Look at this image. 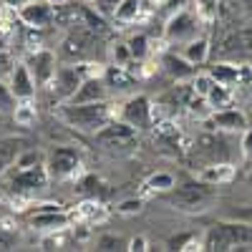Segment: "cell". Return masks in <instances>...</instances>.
I'll return each mask as SVG.
<instances>
[{"label":"cell","instance_id":"6da1fadb","mask_svg":"<svg viewBox=\"0 0 252 252\" xmlns=\"http://www.w3.org/2000/svg\"><path fill=\"white\" fill-rule=\"evenodd\" d=\"M56 116L76 131L96 134L101 126H106L111 119H116V103H111V98L91 101V103H68V101H63V103H58Z\"/></svg>","mask_w":252,"mask_h":252},{"label":"cell","instance_id":"7a4b0ae2","mask_svg":"<svg viewBox=\"0 0 252 252\" xmlns=\"http://www.w3.org/2000/svg\"><path fill=\"white\" fill-rule=\"evenodd\" d=\"M202 245L204 250H212V252H224V250L247 252L252 250V224L240 220H222L204 229Z\"/></svg>","mask_w":252,"mask_h":252},{"label":"cell","instance_id":"3957f363","mask_svg":"<svg viewBox=\"0 0 252 252\" xmlns=\"http://www.w3.org/2000/svg\"><path fill=\"white\" fill-rule=\"evenodd\" d=\"M166 197H169L172 207L182 209V212L199 215V212H207L217 202V187L207 184L202 179H189V182L174 184V189L166 192Z\"/></svg>","mask_w":252,"mask_h":252},{"label":"cell","instance_id":"277c9868","mask_svg":"<svg viewBox=\"0 0 252 252\" xmlns=\"http://www.w3.org/2000/svg\"><path fill=\"white\" fill-rule=\"evenodd\" d=\"M96 144L101 146L103 152L109 154H131L136 146H139V131L134 126L124 124L119 119H111L106 126H101V129L94 134Z\"/></svg>","mask_w":252,"mask_h":252},{"label":"cell","instance_id":"5b68a950","mask_svg":"<svg viewBox=\"0 0 252 252\" xmlns=\"http://www.w3.org/2000/svg\"><path fill=\"white\" fill-rule=\"evenodd\" d=\"M202 26H204V18L187 5V8H182V10H177V13H172L169 18H166L164 31H161L164 43L184 46L187 40L202 35Z\"/></svg>","mask_w":252,"mask_h":252},{"label":"cell","instance_id":"8992f818","mask_svg":"<svg viewBox=\"0 0 252 252\" xmlns=\"http://www.w3.org/2000/svg\"><path fill=\"white\" fill-rule=\"evenodd\" d=\"M116 119L134 126L136 131L152 129V126L157 124V103H152L144 94H136V96L126 98L124 103L116 106Z\"/></svg>","mask_w":252,"mask_h":252},{"label":"cell","instance_id":"52a82bcc","mask_svg":"<svg viewBox=\"0 0 252 252\" xmlns=\"http://www.w3.org/2000/svg\"><path fill=\"white\" fill-rule=\"evenodd\" d=\"M43 164H46L48 179H56V182H61V179H73L76 174H81V166H83L78 152L71 149V146H56Z\"/></svg>","mask_w":252,"mask_h":252},{"label":"cell","instance_id":"ba28073f","mask_svg":"<svg viewBox=\"0 0 252 252\" xmlns=\"http://www.w3.org/2000/svg\"><path fill=\"white\" fill-rule=\"evenodd\" d=\"M204 126L209 131H220V134H242L250 126V116L242 109L224 106V109H215L209 114L204 119Z\"/></svg>","mask_w":252,"mask_h":252},{"label":"cell","instance_id":"9c48e42d","mask_svg":"<svg viewBox=\"0 0 252 252\" xmlns=\"http://www.w3.org/2000/svg\"><path fill=\"white\" fill-rule=\"evenodd\" d=\"M23 63L28 66V71H31V76H33V81H35L38 89H40V86H51V81H53V76H56V68H58V58H56L53 51H48V48H35V51H31V53L26 56Z\"/></svg>","mask_w":252,"mask_h":252},{"label":"cell","instance_id":"30bf717a","mask_svg":"<svg viewBox=\"0 0 252 252\" xmlns=\"http://www.w3.org/2000/svg\"><path fill=\"white\" fill-rule=\"evenodd\" d=\"M15 15L31 31H43L56 20V5H51L48 0H31L23 8H18Z\"/></svg>","mask_w":252,"mask_h":252},{"label":"cell","instance_id":"8fae6325","mask_svg":"<svg viewBox=\"0 0 252 252\" xmlns=\"http://www.w3.org/2000/svg\"><path fill=\"white\" fill-rule=\"evenodd\" d=\"M222 58H250L252 56V26H232V31L224 33L220 43Z\"/></svg>","mask_w":252,"mask_h":252},{"label":"cell","instance_id":"7c38bea8","mask_svg":"<svg viewBox=\"0 0 252 252\" xmlns=\"http://www.w3.org/2000/svg\"><path fill=\"white\" fill-rule=\"evenodd\" d=\"M48 172H46V164H33V166H26V169H15L13 179H10V189L13 192H20V194H31V192H40L46 189L48 184Z\"/></svg>","mask_w":252,"mask_h":252},{"label":"cell","instance_id":"4fadbf2b","mask_svg":"<svg viewBox=\"0 0 252 252\" xmlns=\"http://www.w3.org/2000/svg\"><path fill=\"white\" fill-rule=\"evenodd\" d=\"M111 98L109 86L103 83V76H89L78 83V89L68 98V103H91V101H106Z\"/></svg>","mask_w":252,"mask_h":252},{"label":"cell","instance_id":"5bb4252c","mask_svg":"<svg viewBox=\"0 0 252 252\" xmlns=\"http://www.w3.org/2000/svg\"><path fill=\"white\" fill-rule=\"evenodd\" d=\"M159 68L169 78H174V81H189L199 71L197 66H192V63H189L182 53H177V51H164L159 56Z\"/></svg>","mask_w":252,"mask_h":252},{"label":"cell","instance_id":"9a60e30c","mask_svg":"<svg viewBox=\"0 0 252 252\" xmlns=\"http://www.w3.org/2000/svg\"><path fill=\"white\" fill-rule=\"evenodd\" d=\"M242 66L245 63H232V61H215L212 66H207V73L212 76L215 83H222V86L232 89L237 94L240 83H242Z\"/></svg>","mask_w":252,"mask_h":252},{"label":"cell","instance_id":"2e32d148","mask_svg":"<svg viewBox=\"0 0 252 252\" xmlns=\"http://www.w3.org/2000/svg\"><path fill=\"white\" fill-rule=\"evenodd\" d=\"M8 86H10L15 98H35V91H38L35 81H33V76L23 61H15V66L8 76Z\"/></svg>","mask_w":252,"mask_h":252},{"label":"cell","instance_id":"e0dca14e","mask_svg":"<svg viewBox=\"0 0 252 252\" xmlns=\"http://www.w3.org/2000/svg\"><path fill=\"white\" fill-rule=\"evenodd\" d=\"M83 81V76H81V71L76 68V66H58L56 68V76H53V89H56V94H58V101L63 103V101H68L71 96H73V91L78 89V83Z\"/></svg>","mask_w":252,"mask_h":252},{"label":"cell","instance_id":"ac0fdd59","mask_svg":"<svg viewBox=\"0 0 252 252\" xmlns=\"http://www.w3.org/2000/svg\"><path fill=\"white\" fill-rule=\"evenodd\" d=\"M71 224V215L63 212V209H46V212H35L31 217V227L38 232H58V229H66Z\"/></svg>","mask_w":252,"mask_h":252},{"label":"cell","instance_id":"d6986e66","mask_svg":"<svg viewBox=\"0 0 252 252\" xmlns=\"http://www.w3.org/2000/svg\"><path fill=\"white\" fill-rule=\"evenodd\" d=\"M235 177H237V166L229 161H212L197 174V179H202L207 184H215V187H224L229 182H235Z\"/></svg>","mask_w":252,"mask_h":252},{"label":"cell","instance_id":"ffe728a7","mask_svg":"<svg viewBox=\"0 0 252 252\" xmlns=\"http://www.w3.org/2000/svg\"><path fill=\"white\" fill-rule=\"evenodd\" d=\"M192 66H204V63H209V56H212V40H209V35H197V38H192V40H187V43L182 46V51H179Z\"/></svg>","mask_w":252,"mask_h":252},{"label":"cell","instance_id":"44dd1931","mask_svg":"<svg viewBox=\"0 0 252 252\" xmlns=\"http://www.w3.org/2000/svg\"><path fill=\"white\" fill-rule=\"evenodd\" d=\"M103 83L109 86L111 96L114 94H121V91H129L131 89V83H134V76L126 71V66H109V68H103Z\"/></svg>","mask_w":252,"mask_h":252},{"label":"cell","instance_id":"7402d4cb","mask_svg":"<svg viewBox=\"0 0 252 252\" xmlns=\"http://www.w3.org/2000/svg\"><path fill=\"white\" fill-rule=\"evenodd\" d=\"M15 126H23V129H31V126H35L38 121V109H35V103L33 98H18L15 101V109L10 111Z\"/></svg>","mask_w":252,"mask_h":252},{"label":"cell","instance_id":"603a6c76","mask_svg":"<svg viewBox=\"0 0 252 252\" xmlns=\"http://www.w3.org/2000/svg\"><path fill=\"white\" fill-rule=\"evenodd\" d=\"M141 10H144L141 0H121L111 18L116 20V23H121V26H131V23H136V20L141 18Z\"/></svg>","mask_w":252,"mask_h":252},{"label":"cell","instance_id":"cb8c5ba5","mask_svg":"<svg viewBox=\"0 0 252 252\" xmlns=\"http://www.w3.org/2000/svg\"><path fill=\"white\" fill-rule=\"evenodd\" d=\"M174 184H177V177L172 172H157L144 182V192L146 194H166L174 189Z\"/></svg>","mask_w":252,"mask_h":252},{"label":"cell","instance_id":"d4e9b609","mask_svg":"<svg viewBox=\"0 0 252 252\" xmlns=\"http://www.w3.org/2000/svg\"><path fill=\"white\" fill-rule=\"evenodd\" d=\"M204 101H207V106L212 109V111H215V109H224V106H232L235 91L227 89V86H222V83H212V89L207 91Z\"/></svg>","mask_w":252,"mask_h":252},{"label":"cell","instance_id":"484cf974","mask_svg":"<svg viewBox=\"0 0 252 252\" xmlns=\"http://www.w3.org/2000/svg\"><path fill=\"white\" fill-rule=\"evenodd\" d=\"M126 48H129V53H131V61L141 63L152 53V40H149L146 33H134V35H129V40H126Z\"/></svg>","mask_w":252,"mask_h":252},{"label":"cell","instance_id":"4316f807","mask_svg":"<svg viewBox=\"0 0 252 252\" xmlns=\"http://www.w3.org/2000/svg\"><path fill=\"white\" fill-rule=\"evenodd\" d=\"M15 96H13V91H10V86L0 78V114H10L13 109H15Z\"/></svg>","mask_w":252,"mask_h":252},{"label":"cell","instance_id":"83f0119b","mask_svg":"<svg viewBox=\"0 0 252 252\" xmlns=\"http://www.w3.org/2000/svg\"><path fill=\"white\" fill-rule=\"evenodd\" d=\"M144 209V199L141 197H131V199H124L116 204V212L119 215H126V217H131V215H139Z\"/></svg>","mask_w":252,"mask_h":252},{"label":"cell","instance_id":"f1b7e54d","mask_svg":"<svg viewBox=\"0 0 252 252\" xmlns=\"http://www.w3.org/2000/svg\"><path fill=\"white\" fill-rule=\"evenodd\" d=\"M111 58H114L116 66H129V63H134L129 48H126V43H114L111 46Z\"/></svg>","mask_w":252,"mask_h":252},{"label":"cell","instance_id":"f546056e","mask_svg":"<svg viewBox=\"0 0 252 252\" xmlns=\"http://www.w3.org/2000/svg\"><path fill=\"white\" fill-rule=\"evenodd\" d=\"M33 164H40L38 152H26V154L15 157V169H26V166H33Z\"/></svg>","mask_w":252,"mask_h":252},{"label":"cell","instance_id":"4dcf8cb0","mask_svg":"<svg viewBox=\"0 0 252 252\" xmlns=\"http://www.w3.org/2000/svg\"><path fill=\"white\" fill-rule=\"evenodd\" d=\"M119 3H121V0H94V8H96L103 18H111Z\"/></svg>","mask_w":252,"mask_h":252},{"label":"cell","instance_id":"1f68e13d","mask_svg":"<svg viewBox=\"0 0 252 252\" xmlns=\"http://www.w3.org/2000/svg\"><path fill=\"white\" fill-rule=\"evenodd\" d=\"M96 250H121V240L116 235H101L96 240Z\"/></svg>","mask_w":252,"mask_h":252},{"label":"cell","instance_id":"d6a6232c","mask_svg":"<svg viewBox=\"0 0 252 252\" xmlns=\"http://www.w3.org/2000/svg\"><path fill=\"white\" fill-rule=\"evenodd\" d=\"M13 66H15L13 56H10L8 51H0V78H3V76H10Z\"/></svg>","mask_w":252,"mask_h":252},{"label":"cell","instance_id":"836d02e7","mask_svg":"<svg viewBox=\"0 0 252 252\" xmlns=\"http://www.w3.org/2000/svg\"><path fill=\"white\" fill-rule=\"evenodd\" d=\"M164 13H166V18H169L172 13H177V10H182V8H187L189 5V0H164Z\"/></svg>","mask_w":252,"mask_h":252},{"label":"cell","instance_id":"e575fe53","mask_svg":"<svg viewBox=\"0 0 252 252\" xmlns=\"http://www.w3.org/2000/svg\"><path fill=\"white\" fill-rule=\"evenodd\" d=\"M229 220H240V222L252 224V207H240V209H235V212L229 215Z\"/></svg>","mask_w":252,"mask_h":252},{"label":"cell","instance_id":"d590c367","mask_svg":"<svg viewBox=\"0 0 252 252\" xmlns=\"http://www.w3.org/2000/svg\"><path fill=\"white\" fill-rule=\"evenodd\" d=\"M126 250H131V252H144V250H149V242H146V237H134L129 240V245H126Z\"/></svg>","mask_w":252,"mask_h":252},{"label":"cell","instance_id":"8d00e7d4","mask_svg":"<svg viewBox=\"0 0 252 252\" xmlns=\"http://www.w3.org/2000/svg\"><path fill=\"white\" fill-rule=\"evenodd\" d=\"M3 3H5L8 10H18V8H23L26 3H31V0H3Z\"/></svg>","mask_w":252,"mask_h":252},{"label":"cell","instance_id":"74e56055","mask_svg":"<svg viewBox=\"0 0 252 252\" xmlns=\"http://www.w3.org/2000/svg\"><path fill=\"white\" fill-rule=\"evenodd\" d=\"M10 247V242H8V237H3V227H0V250H8Z\"/></svg>","mask_w":252,"mask_h":252},{"label":"cell","instance_id":"f35d334b","mask_svg":"<svg viewBox=\"0 0 252 252\" xmlns=\"http://www.w3.org/2000/svg\"><path fill=\"white\" fill-rule=\"evenodd\" d=\"M48 3H51V5H56V8H63V5H68L71 0H48Z\"/></svg>","mask_w":252,"mask_h":252},{"label":"cell","instance_id":"ab89813d","mask_svg":"<svg viewBox=\"0 0 252 252\" xmlns=\"http://www.w3.org/2000/svg\"><path fill=\"white\" fill-rule=\"evenodd\" d=\"M5 166H8V159H5V157H0V174L5 172Z\"/></svg>","mask_w":252,"mask_h":252},{"label":"cell","instance_id":"60d3db41","mask_svg":"<svg viewBox=\"0 0 252 252\" xmlns=\"http://www.w3.org/2000/svg\"><path fill=\"white\" fill-rule=\"evenodd\" d=\"M0 51H8V38H0Z\"/></svg>","mask_w":252,"mask_h":252},{"label":"cell","instance_id":"b9f144b4","mask_svg":"<svg viewBox=\"0 0 252 252\" xmlns=\"http://www.w3.org/2000/svg\"><path fill=\"white\" fill-rule=\"evenodd\" d=\"M83 3H94V0H83Z\"/></svg>","mask_w":252,"mask_h":252},{"label":"cell","instance_id":"7bdbcfd3","mask_svg":"<svg viewBox=\"0 0 252 252\" xmlns=\"http://www.w3.org/2000/svg\"><path fill=\"white\" fill-rule=\"evenodd\" d=\"M250 182H252V172H250Z\"/></svg>","mask_w":252,"mask_h":252}]
</instances>
